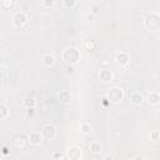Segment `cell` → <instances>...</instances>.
I'll return each instance as SVG.
<instances>
[{
	"label": "cell",
	"instance_id": "20",
	"mask_svg": "<svg viewBox=\"0 0 160 160\" xmlns=\"http://www.w3.org/2000/svg\"><path fill=\"white\" fill-rule=\"evenodd\" d=\"M62 5L66 9H74L76 6V0H62Z\"/></svg>",
	"mask_w": 160,
	"mask_h": 160
},
{
	"label": "cell",
	"instance_id": "9",
	"mask_svg": "<svg viewBox=\"0 0 160 160\" xmlns=\"http://www.w3.org/2000/svg\"><path fill=\"white\" fill-rule=\"evenodd\" d=\"M129 99H130V101H131L134 105H141V104L144 102V100H145L142 92H140V91H138V90L131 91V92L129 94Z\"/></svg>",
	"mask_w": 160,
	"mask_h": 160
},
{
	"label": "cell",
	"instance_id": "14",
	"mask_svg": "<svg viewBox=\"0 0 160 160\" xmlns=\"http://www.w3.org/2000/svg\"><path fill=\"white\" fill-rule=\"evenodd\" d=\"M59 100H60V102H62V104H70V101H71V94H70V91H68V90H62V91H60L59 92Z\"/></svg>",
	"mask_w": 160,
	"mask_h": 160
},
{
	"label": "cell",
	"instance_id": "7",
	"mask_svg": "<svg viewBox=\"0 0 160 160\" xmlns=\"http://www.w3.org/2000/svg\"><path fill=\"white\" fill-rule=\"evenodd\" d=\"M115 60H116L118 65H120V66H126V65H129V62H130V55H129L126 51H119V52L115 55Z\"/></svg>",
	"mask_w": 160,
	"mask_h": 160
},
{
	"label": "cell",
	"instance_id": "23",
	"mask_svg": "<svg viewBox=\"0 0 160 160\" xmlns=\"http://www.w3.org/2000/svg\"><path fill=\"white\" fill-rule=\"evenodd\" d=\"M159 138H160V132H159V130H152V131H150V140H152V141H158Z\"/></svg>",
	"mask_w": 160,
	"mask_h": 160
},
{
	"label": "cell",
	"instance_id": "2",
	"mask_svg": "<svg viewBox=\"0 0 160 160\" xmlns=\"http://www.w3.org/2000/svg\"><path fill=\"white\" fill-rule=\"evenodd\" d=\"M105 98L111 104H120L122 101V99H124V90L120 86L114 85V86H111V88L108 89Z\"/></svg>",
	"mask_w": 160,
	"mask_h": 160
},
{
	"label": "cell",
	"instance_id": "16",
	"mask_svg": "<svg viewBox=\"0 0 160 160\" xmlns=\"http://www.w3.org/2000/svg\"><path fill=\"white\" fill-rule=\"evenodd\" d=\"M25 145H26V140L24 136H16L15 140H14V146L16 150H22L25 149Z\"/></svg>",
	"mask_w": 160,
	"mask_h": 160
},
{
	"label": "cell",
	"instance_id": "1",
	"mask_svg": "<svg viewBox=\"0 0 160 160\" xmlns=\"http://www.w3.org/2000/svg\"><path fill=\"white\" fill-rule=\"evenodd\" d=\"M61 59L68 65H76L80 61V51L75 46H68L61 52Z\"/></svg>",
	"mask_w": 160,
	"mask_h": 160
},
{
	"label": "cell",
	"instance_id": "10",
	"mask_svg": "<svg viewBox=\"0 0 160 160\" xmlns=\"http://www.w3.org/2000/svg\"><path fill=\"white\" fill-rule=\"evenodd\" d=\"M99 79L102 82H110L114 79V72L111 70H109V69H101L99 71Z\"/></svg>",
	"mask_w": 160,
	"mask_h": 160
},
{
	"label": "cell",
	"instance_id": "5",
	"mask_svg": "<svg viewBox=\"0 0 160 160\" xmlns=\"http://www.w3.org/2000/svg\"><path fill=\"white\" fill-rule=\"evenodd\" d=\"M40 132H41V135H42L44 139H46V140H52V139L56 136V128H55L52 124L48 122V124L42 125Z\"/></svg>",
	"mask_w": 160,
	"mask_h": 160
},
{
	"label": "cell",
	"instance_id": "18",
	"mask_svg": "<svg viewBox=\"0 0 160 160\" xmlns=\"http://www.w3.org/2000/svg\"><path fill=\"white\" fill-rule=\"evenodd\" d=\"M89 149H90V151H91L92 154L96 155V154H100V152H101L102 146H101V144H100L99 141H92V142H90Z\"/></svg>",
	"mask_w": 160,
	"mask_h": 160
},
{
	"label": "cell",
	"instance_id": "8",
	"mask_svg": "<svg viewBox=\"0 0 160 160\" xmlns=\"http://www.w3.org/2000/svg\"><path fill=\"white\" fill-rule=\"evenodd\" d=\"M66 158H69L70 160L81 159V149L79 146H70L66 151Z\"/></svg>",
	"mask_w": 160,
	"mask_h": 160
},
{
	"label": "cell",
	"instance_id": "22",
	"mask_svg": "<svg viewBox=\"0 0 160 160\" xmlns=\"http://www.w3.org/2000/svg\"><path fill=\"white\" fill-rule=\"evenodd\" d=\"M0 6H1L4 10H8V9H10V8L12 6V0H2L1 4H0Z\"/></svg>",
	"mask_w": 160,
	"mask_h": 160
},
{
	"label": "cell",
	"instance_id": "19",
	"mask_svg": "<svg viewBox=\"0 0 160 160\" xmlns=\"http://www.w3.org/2000/svg\"><path fill=\"white\" fill-rule=\"evenodd\" d=\"M9 116V108L8 105L0 102V120H4Z\"/></svg>",
	"mask_w": 160,
	"mask_h": 160
},
{
	"label": "cell",
	"instance_id": "6",
	"mask_svg": "<svg viewBox=\"0 0 160 160\" xmlns=\"http://www.w3.org/2000/svg\"><path fill=\"white\" fill-rule=\"evenodd\" d=\"M42 135H41V132H39V131H31V132H29V135H28V142L30 144V145H32V146H38V145H40L41 142H42Z\"/></svg>",
	"mask_w": 160,
	"mask_h": 160
},
{
	"label": "cell",
	"instance_id": "11",
	"mask_svg": "<svg viewBox=\"0 0 160 160\" xmlns=\"http://www.w3.org/2000/svg\"><path fill=\"white\" fill-rule=\"evenodd\" d=\"M146 101L151 106L159 105V102H160V95H159V92L158 91H150L148 94V96H146Z\"/></svg>",
	"mask_w": 160,
	"mask_h": 160
},
{
	"label": "cell",
	"instance_id": "25",
	"mask_svg": "<svg viewBox=\"0 0 160 160\" xmlns=\"http://www.w3.org/2000/svg\"><path fill=\"white\" fill-rule=\"evenodd\" d=\"M5 70H6V68H5L2 64H0V79L4 76V74H5Z\"/></svg>",
	"mask_w": 160,
	"mask_h": 160
},
{
	"label": "cell",
	"instance_id": "21",
	"mask_svg": "<svg viewBox=\"0 0 160 160\" xmlns=\"http://www.w3.org/2000/svg\"><path fill=\"white\" fill-rule=\"evenodd\" d=\"M41 5L45 8V9H50L55 5V0H41Z\"/></svg>",
	"mask_w": 160,
	"mask_h": 160
},
{
	"label": "cell",
	"instance_id": "4",
	"mask_svg": "<svg viewBox=\"0 0 160 160\" xmlns=\"http://www.w3.org/2000/svg\"><path fill=\"white\" fill-rule=\"evenodd\" d=\"M28 15L24 12V11H15L11 16V22L15 28H22L28 24Z\"/></svg>",
	"mask_w": 160,
	"mask_h": 160
},
{
	"label": "cell",
	"instance_id": "24",
	"mask_svg": "<svg viewBox=\"0 0 160 160\" xmlns=\"http://www.w3.org/2000/svg\"><path fill=\"white\" fill-rule=\"evenodd\" d=\"M51 158H52L54 160H56V159H66V155H65L64 152H52Z\"/></svg>",
	"mask_w": 160,
	"mask_h": 160
},
{
	"label": "cell",
	"instance_id": "3",
	"mask_svg": "<svg viewBox=\"0 0 160 160\" xmlns=\"http://www.w3.org/2000/svg\"><path fill=\"white\" fill-rule=\"evenodd\" d=\"M144 25L146 30L149 31H158L160 29V15L156 11H152L148 14V16L144 20Z\"/></svg>",
	"mask_w": 160,
	"mask_h": 160
},
{
	"label": "cell",
	"instance_id": "12",
	"mask_svg": "<svg viewBox=\"0 0 160 160\" xmlns=\"http://www.w3.org/2000/svg\"><path fill=\"white\" fill-rule=\"evenodd\" d=\"M22 106L25 109H34L36 106V99L32 95H26L22 99Z\"/></svg>",
	"mask_w": 160,
	"mask_h": 160
},
{
	"label": "cell",
	"instance_id": "26",
	"mask_svg": "<svg viewBox=\"0 0 160 160\" xmlns=\"http://www.w3.org/2000/svg\"><path fill=\"white\" fill-rule=\"evenodd\" d=\"M2 150H4V151H2V152H4V154H8V149H6V148H4V149H2Z\"/></svg>",
	"mask_w": 160,
	"mask_h": 160
},
{
	"label": "cell",
	"instance_id": "17",
	"mask_svg": "<svg viewBox=\"0 0 160 160\" xmlns=\"http://www.w3.org/2000/svg\"><path fill=\"white\" fill-rule=\"evenodd\" d=\"M96 46H98V44L94 41V40H85L84 41V44H82V48L86 50V51H94L95 49H96Z\"/></svg>",
	"mask_w": 160,
	"mask_h": 160
},
{
	"label": "cell",
	"instance_id": "15",
	"mask_svg": "<svg viewBox=\"0 0 160 160\" xmlns=\"http://www.w3.org/2000/svg\"><path fill=\"white\" fill-rule=\"evenodd\" d=\"M91 129H92V125H91L90 122H88V121H82V122L79 125V131H80L81 134H84V135L90 134V132H91Z\"/></svg>",
	"mask_w": 160,
	"mask_h": 160
},
{
	"label": "cell",
	"instance_id": "13",
	"mask_svg": "<svg viewBox=\"0 0 160 160\" xmlns=\"http://www.w3.org/2000/svg\"><path fill=\"white\" fill-rule=\"evenodd\" d=\"M41 62H42L45 66L50 68V66H52V65L55 64V56H54L52 54H50V52H45V54L41 56Z\"/></svg>",
	"mask_w": 160,
	"mask_h": 160
}]
</instances>
